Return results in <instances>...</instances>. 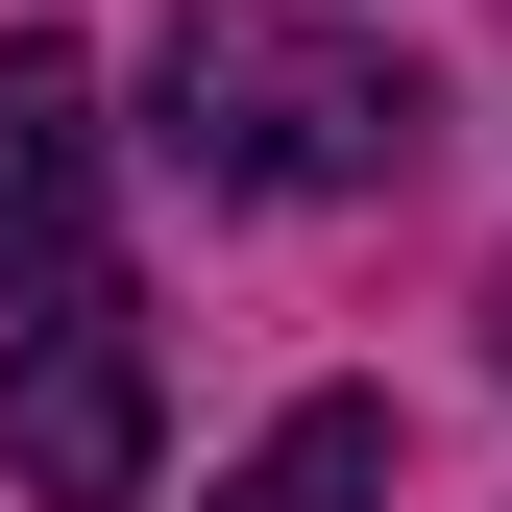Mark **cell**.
<instances>
[{
    "mask_svg": "<svg viewBox=\"0 0 512 512\" xmlns=\"http://www.w3.org/2000/svg\"><path fill=\"white\" fill-rule=\"evenodd\" d=\"M147 98H171L147 147L196 171V196H366V171L415 147V74L342 49V25H293V0H171Z\"/></svg>",
    "mask_w": 512,
    "mask_h": 512,
    "instance_id": "cell-1",
    "label": "cell"
},
{
    "mask_svg": "<svg viewBox=\"0 0 512 512\" xmlns=\"http://www.w3.org/2000/svg\"><path fill=\"white\" fill-rule=\"evenodd\" d=\"M488 342H512V293H488Z\"/></svg>",
    "mask_w": 512,
    "mask_h": 512,
    "instance_id": "cell-5",
    "label": "cell"
},
{
    "mask_svg": "<svg viewBox=\"0 0 512 512\" xmlns=\"http://www.w3.org/2000/svg\"><path fill=\"white\" fill-rule=\"evenodd\" d=\"M196 512H391V415H366V391H293Z\"/></svg>",
    "mask_w": 512,
    "mask_h": 512,
    "instance_id": "cell-4",
    "label": "cell"
},
{
    "mask_svg": "<svg viewBox=\"0 0 512 512\" xmlns=\"http://www.w3.org/2000/svg\"><path fill=\"white\" fill-rule=\"evenodd\" d=\"M0 464H25V512H122V488H147V317H122V269L25 293V366H0Z\"/></svg>",
    "mask_w": 512,
    "mask_h": 512,
    "instance_id": "cell-2",
    "label": "cell"
},
{
    "mask_svg": "<svg viewBox=\"0 0 512 512\" xmlns=\"http://www.w3.org/2000/svg\"><path fill=\"white\" fill-rule=\"evenodd\" d=\"M98 269V49H0V293H74Z\"/></svg>",
    "mask_w": 512,
    "mask_h": 512,
    "instance_id": "cell-3",
    "label": "cell"
}]
</instances>
